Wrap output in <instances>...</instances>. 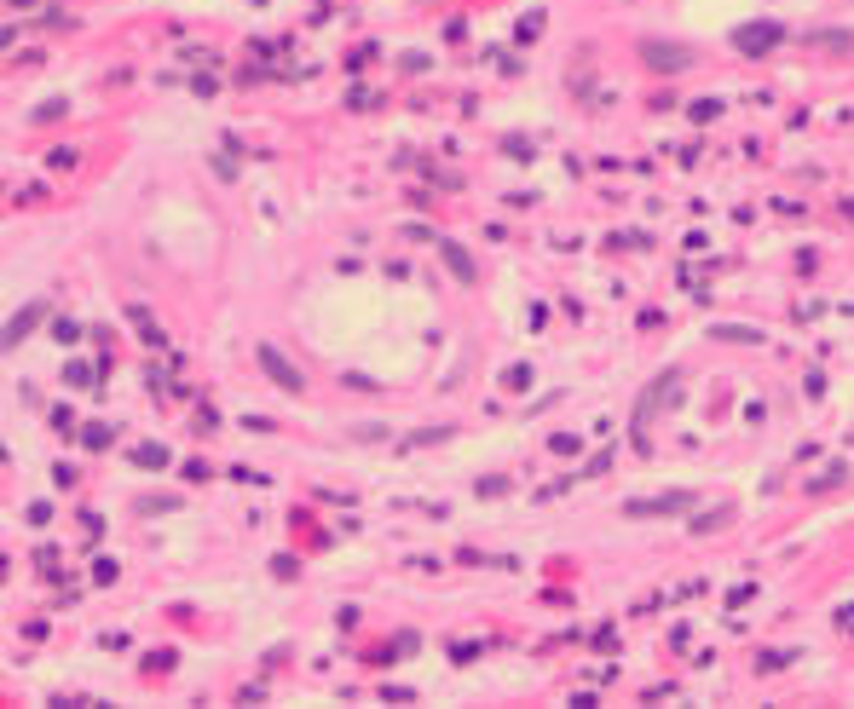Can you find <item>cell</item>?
<instances>
[{"label":"cell","instance_id":"cell-1","mask_svg":"<svg viewBox=\"0 0 854 709\" xmlns=\"http://www.w3.org/2000/svg\"><path fill=\"white\" fill-rule=\"evenodd\" d=\"M767 40H774V29H745V35H739V47H745V52H762Z\"/></svg>","mask_w":854,"mask_h":709}]
</instances>
